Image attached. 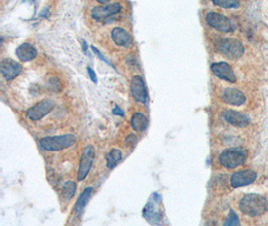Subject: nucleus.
<instances>
[{
	"mask_svg": "<svg viewBox=\"0 0 268 226\" xmlns=\"http://www.w3.org/2000/svg\"><path fill=\"white\" fill-rule=\"evenodd\" d=\"M93 193H94V187H86V188L83 190V192H82L81 195L78 197L77 201L76 204H75V208H74V209H75L76 214L79 215V214L83 211L84 207H85L86 204L88 203L89 199H91V197H92Z\"/></svg>",
	"mask_w": 268,
	"mask_h": 226,
	"instance_id": "a211bd4d",
	"label": "nucleus"
},
{
	"mask_svg": "<svg viewBox=\"0 0 268 226\" xmlns=\"http://www.w3.org/2000/svg\"><path fill=\"white\" fill-rule=\"evenodd\" d=\"M136 142H137V137L135 135H133V134L128 136L127 139H126L127 146H134L136 144Z\"/></svg>",
	"mask_w": 268,
	"mask_h": 226,
	"instance_id": "bb28decb",
	"label": "nucleus"
},
{
	"mask_svg": "<svg viewBox=\"0 0 268 226\" xmlns=\"http://www.w3.org/2000/svg\"><path fill=\"white\" fill-rule=\"evenodd\" d=\"M132 128L137 132H143L147 129L148 118L141 112H137L131 118Z\"/></svg>",
	"mask_w": 268,
	"mask_h": 226,
	"instance_id": "6ab92c4d",
	"label": "nucleus"
},
{
	"mask_svg": "<svg viewBox=\"0 0 268 226\" xmlns=\"http://www.w3.org/2000/svg\"><path fill=\"white\" fill-rule=\"evenodd\" d=\"M111 38L113 42L120 47H130L133 42V37L123 27H114L111 32Z\"/></svg>",
	"mask_w": 268,
	"mask_h": 226,
	"instance_id": "2eb2a0df",
	"label": "nucleus"
},
{
	"mask_svg": "<svg viewBox=\"0 0 268 226\" xmlns=\"http://www.w3.org/2000/svg\"><path fill=\"white\" fill-rule=\"evenodd\" d=\"M77 141V137L73 134L61 136L44 137L40 140L39 145L45 151H62L72 147Z\"/></svg>",
	"mask_w": 268,
	"mask_h": 226,
	"instance_id": "f03ea898",
	"label": "nucleus"
},
{
	"mask_svg": "<svg viewBox=\"0 0 268 226\" xmlns=\"http://www.w3.org/2000/svg\"><path fill=\"white\" fill-rule=\"evenodd\" d=\"M94 159H95V148L92 145H87L86 147H84L79 161L77 172L78 181H83L86 178V176L88 175L89 171H91L92 169Z\"/></svg>",
	"mask_w": 268,
	"mask_h": 226,
	"instance_id": "6e6552de",
	"label": "nucleus"
},
{
	"mask_svg": "<svg viewBox=\"0 0 268 226\" xmlns=\"http://www.w3.org/2000/svg\"><path fill=\"white\" fill-rule=\"evenodd\" d=\"M223 118L228 124L234 127H238V128H246L250 125V122H251L248 116L243 114V113L237 112L234 110L224 111Z\"/></svg>",
	"mask_w": 268,
	"mask_h": 226,
	"instance_id": "f8f14e48",
	"label": "nucleus"
},
{
	"mask_svg": "<svg viewBox=\"0 0 268 226\" xmlns=\"http://www.w3.org/2000/svg\"><path fill=\"white\" fill-rule=\"evenodd\" d=\"M130 90L133 98L141 103V104H147L148 102V92H147V87L145 80L142 76L140 75H135L130 84Z\"/></svg>",
	"mask_w": 268,
	"mask_h": 226,
	"instance_id": "9d476101",
	"label": "nucleus"
},
{
	"mask_svg": "<svg viewBox=\"0 0 268 226\" xmlns=\"http://www.w3.org/2000/svg\"><path fill=\"white\" fill-rule=\"evenodd\" d=\"M224 225L226 226H234V225H240V220L238 218L236 212L233 209L229 210L226 220L224 221Z\"/></svg>",
	"mask_w": 268,
	"mask_h": 226,
	"instance_id": "5701e85b",
	"label": "nucleus"
},
{
	"mask_svg": "<svg viewBox=\"0 0 268 226\" xmlns=\"http://www.w3.org/2000/svg\"><path fill=\"white\" fill-rule=\"evenodd\" d=\"M257 178V174L251 170V169H247V170H242L235 172L230 179L231 185L234 188H239L243 186H247L251 183H253Z\"/></svg>",
	"mask_w": 268,
	"mask_h": 226,
	"instance_id": "ddd939ff",
	"label": "nucleus"
},
{
	"mask_svg": "<svg viewBox=\"0 0 268 226\" xmlns=\"http://www.w3.org/2000/svg\"><path fill=\"white\" fill-rule=\"evenodd\" d=\"M48 86H49L50 90H51L52 92H55V93L61 92V91H62V88H63L61 81H59V79L56 78V77H52V78H50V79L48 80Z\"/></svg>",
	"mask_w": 268,
	"mask_h": 226,
	"instance_id": "b1692460",
	"label": "nucleus"
},
{
	"mask_svg": "<svg viewBox=\"0 0 268 226\" xmlns=\"http://www.w3.org/2000/svg\"><path fill=\"white\" fill-rule=\"evenodd\" d=\"M81 43H82V47H83V51H84V53H87V48H88V46H87L86 42H85L84 40H82V41H81Z\"/></svg>",
	"mask_w": 268,
	"mask_h": 226,
	"instance_id": "c756f323",
	"label": "nucleus"
},
{
	"mask_svg": "<svg viewBox=\"0 0 268 226\" xmlns=\"http://www.w3.org/2000/svg\"><path fill=\"white\" fill-rule=\"evenodd\" d=\"M206 22L214 30L220 33L229 34L234 31V25L232 21L225 15L217 12H208L206 14Z\"/></svg>",
	"mask_w": 268,
	"mask_h": 226,
	"instance_id": "0eeeda50",
	"label": "nucleus"
},
{
	"mask_svg": "<svg viewBox=\"0 0 268 226\" xmlns=\"http://www.w3.org/2000/svg\"><path fill=\"white\" fill-rule=\"evenodd\" d=\"M222 101L231 106H242L246 102V96L239 90L234 88H226L221 95Z\"/></svg>",
	"mask_w": 268,
	"mask_h": 226,
	"instance_id": "dca6fc26",
	"label": "nucleus"
},
{
	"mask_svg": "<svg viewBox=\"0 0 268 226\" xmlns=\"http://www.w3.org/2000/svg\"><path fill=\"white\" fill-rule=\"evenodd\" d=\"M239 208L245 215L251 217L261 216L268 210V201L259 194H246L239 202Z\"/></svg>",
	"mask_w": 268,
	"mask_h": 226,
	"instance_id": "f257e3e1",
	"label": "nucleus"
},
{
	"mask_svg": "<svg viewBox=\"0 0 268 226\" xmlns=\"http://www.w3.org/2000/svg\"><path fill=\"white\" fill-rule=\"evenodd\" d=\"M86 71H87V74H88L89 78L92 79V81H93L94 83H97V82H98V77H97V74H96V72H95V71H94L92 68H88V67H87Z\"/></svg>",
	"mask_w": 268,
	"mask_h": 226,
	"instance_id": "a878e982",
	"label": "nucleus"
},
{
	"mask_svg": "<svg viewBox=\"0 0 268 226\" xmlns=\"http://www.w3.org/2000/svg\"><path fill=\"white\" fill-rule=\"evenodd\" d=\"M92 49H93V51H94V53L98 56V58L101 60V61H103V62H105L106 64H108L109 66H111V67H113V65H111V63L105 58V56L102 54V52L97 48V47H95V46H92Z\"/></svg>",
	"mask_w": 268,
	"mask_h": 226,
	"instance_id": "393cba45",
	"label": "nucleus"
},
{
	"mask_svg": "<svg viewBox=\"0 0 268 226\" xmlns=\"http://www.w3.org/2000/svg\"><path fill=\"white\" fill-rule=\"evenodd\" d=\"M216 50L226 59L235 61L244 54V45L235 38H221L216 43Z\"/></svg>",
	"mask_w": 268,
	"mask_h": 226,
	"instance_id": "7ed1b4c3",
	"label": "nucleus"
},
{
	"mask_svg": "<svg viewBox=\"0 0 268 226\" xmlns=\"http://www.w3.org/2000/svg\"><path fill=\"white\" fill-rule=\"evenodd\" d=\"M111 1H112V0H97V2L100 3V4H102V5L109 4Z\"/></svg>",
	"mask_w": 268,
	"mask_h": 226,
	"instance_id": "c85d7f7f",
	"label": "nucleus"
},
{
	"mask_svg": "<svg viewBox=\"0 0 268 226\" xmlns=\"http://www.w3.org/2000/svg\"><path fill=\"white\" fill-rule=\"evenodd\" d=\"M0 71H1L2 76L7 81H10L21 74L22 67L12 59H4L0 65Z\"/></svg>",
	"mask_w": 268,
	"mask_h": 226,
	"instance_id": "4468645a",
	"label": "nucleus"
},
{
	"mask_svg": "<svg viewBox=\"0 0 268 226\" xmlns=\"http://www.w3.org/2000/svg\"><path fill=\"white\" fill-rule=\"evenodd\" d=\"M55 103L50 99L42 100L26 111V117L34 122L42 120L54 109Z\"/></svg>",
	"mask_w": 268,
	"mask_h": 226,
	"instance_id": "423d86ee",
	"label": "nucleus"
},
{
	"mask_svg": "<svg viewBox=\"0 0 268 226\" xmlns=\"http://www.w3.org/2000/svg\"><path fill=\"white\" fill-rule=\"evenodd\" d=\"M77 191V184L74 181H67L63 188V195L65 199L71 200Z\"/></svg>",
	"mask_w": 268,
	"mask_h": 226,
	"instance_id": "4be33fe9",
	"label": "nucleus"
},
{
	"mask_svg": "<svg viewBox=\"0 0 268 226\" xmlns=\"http://www.w3.org/2000/svg\"><path fill=\"white\" fill-rule=\"evenodd\" d=\"M112 113H113L114 115H115V116H121V117H124V116H125L124 111H123L120 107H118V106H115V107L113 109Z\"/></svg>",
	"mask_w": 268,
	"mask_h": 226,
	"instance_id": "cd10ccee",
	"label": "nucleus"
},
{
	"mask_svg": "<svg viewBox=\"0 0 268 226\" xmlns=\"http://www.w3.org/2000/svg\"><path fill=\"white\" fill-rule=\"evenodd\" d=\"M211 72L215 76H217L220 79H223L225 81L234 83L236 82V75L232 69V67L225 63V62H219V63H214L210 67Z\"/></svg>",
	"mask_w": 268,
	"mask_h": 226,
	"instance_id": "9b49d317",
	"label": "nucleus"
},
{
	"mask_svg": "<svg viewBox=\"0 0 268 226\" xmlns=\"http://www.w3.org/2000/svg\"><path fill=\"white\" fill-rule=\"evenodd\" d=\"M107 159V166L109 169H114L116 167L123 159V152L120 149L113 148L109 151L106 156Z\"/></svg>",
	"mask_w": 268,
	"mask_h": 226,
	"instance_id": "aec40b11",
	"label": "nucleus"
},
{
	"mask_svg": "<svg viewBox=\"0 0 268 226\" xmlns=\"http://www.w3.org/2000/svg\"><path fill=\"white\" fill-rule=\"evenodd\" d=\"M123 10V6L121 3H112V4H106L103 6H97L94 7L91 14L92 17L97 21H104L108 18H110L113 15H115L120 13Z\"/></svg>",
	"mask_w": 268,
	"mask_h": 226,
	"instance_id": "1a4fd4ad",
	"label": "nucleus"
},
{
	"mask_svg": "<svg viewBox=\"0 0 268 226\" xmlns=\"http://www.w3.org/2000/svg\"><path fill=\"white\" fill-rule=\"evenodd\" d=\"M247 153L241 149H226L219 156V163L227 169H234L243 165L246 161Z\"/></svg>",
	"mask_w": 268,
	"mask_h": 226,
	"instance_id": "39448f33",
	"label": "nucleus"
},
{
	"mask_svg": "<svg viewBox=\"0 0 268 226\" xmlns=\"http://www.w3.org/2000/svg\"><path fill=\"white\" fill-rule=\"evenodd\" d=\"M162 197L158 193H153L150 198H149L147 204L143 209L144 218L152 225H159L163 218L162 208Z\"/></svg>",
	"mask_w": 268,
	"mask_h": 226,
	"instance_id": "20e7f679",
	"label": "nucleus"
},
{
	"mask_svg": "<svg viewBox=\"0 0 268 226\" xmlns=\"http://www.w3.org/2000/svg\"><path fill=\"white\" fill-rule=\"evenodd\" d=\"M15 54L20 62L27 63V62H31L37 58L38 50L33 44L28 43V42H24L16 48Z\"/></svg>",
	"mask_w": 268,
	"mask_h": 226,
	"instance_id": "f3484780",
	"label": "nucleus"
},
{
	"mask_svg": "<svg viewBox=\"0 0 268 226\" xmlns=\"http://www.w3.org/2000/svg\"><path fill=\"white\" fill-rule=\"evenodd\" d=\"M215 6L224 9H236L240 6L239 0H211Z\"/></svg>",
	"mask_w": 268,
	"mask_h": 226,
	"instance_id": "412c9836",
	"label": "nucleus"
}]
</instances>
